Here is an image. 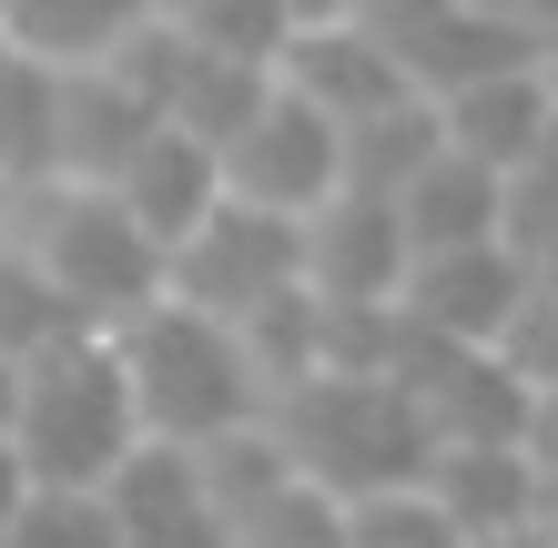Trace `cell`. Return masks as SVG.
<instances>
[{
    "label": "cell",
    "mask_w": 558,
    "mask_h": 548,
    "mask_svg": "<svg viewBox=\"0 0 558 548\" xmlns=\"http://www.w3.org/2000/svg\"><path fill=\"white\" fill-rule=\"evenodd\" d=\"M284 92H294V102H315L336 133H366V122H386V112L416 102V82L397 72V51L376 41L366 11H305V21H294Z\"/></svg>",
    "instance_id": "9c48e42d"
},
{
    "label": "cell",
    "mask_w": 558,
    "mask_h": 548,
    "mask_svg": "<svg viewBox=\"0 0 558 548\" xmlns=\"http://www.w3.org/2000/svg\"><path fill=\"white\" fill-rule=\"evenodd\" d=\"M426 498L447 508V528L468 538V548L518 538V528L538 519V458H529V447H437Z\"/></svg>",
    "instance_id": "5bb4252c"
},
{
    "label": "cell",
    "mask_w": 558,
    "mask_h": 548,
    "mask_svg": "<svg viewBox=\"0 0 558 548\" xmlns=\"http://www.w3.org/2000/svg\"><path fill=\"white\" fill-rule=\"evenodd\" d=\"M11 234L31 244V265L61 284V305L92 336H122L133 315H153L173 295V254H162L102 183H41L11 204Z\"/></svg>",
    "instance_id": "7a4b0ae2"
},
{
    "label": "cell",
    "mask_w": 558,
    "mask_h": 548,
    "mask_svg": "<svg viewBox=\"0 0 558 548\" xmlns=\"http://www.w3.org/2000/svg\"><path fill=\"white\" fill-rule=\"evenodd\" d=\"M31 508V467H21V447L0 437V538H11V519Z\"/></svg>",
    "instance_id": "d4e9b609"
},
{
    "label": "cell",
    "mask_w": 558,
    "mask_h": 548,
    "mask_svg": "<svg viewBox=\"0 0 558 548\" xmlns=\"http://www.w3.org/2000/svg\"><path fill=\"white\" fill-rule=\"evenodd\" d=\"M234 548H345V498L294 477L284 498H265L254 519H234Z\"/></svg>",
    "instance_id": "44dd1931"
},
{
    "label": "cell",
    "mask_w": 558,
    "mask_h": 548,
    "mask_svg": "<svg viewBox=\"0 0 558 548\" xmlns=\"http://www.w3.org/2000/svg\"><path fill=\"white\" fill-rule=\"evenodd\" d=\"M204 477H214V508H223V528H234V519H254L265 498H284V488H294L305 467H294L284 427L265 416V427H234L223 447H204Z\"/></svg>",
    "instance_id": "ffe728a7"
},
{
    "label": "cell",
    "mask_w": 558,
    "mask_h": 548,
    "mask_svg": "<svg viewBox=\"0 0 558 548\" xmlns=\"http://www.w3.org/2000/svg\"><path fill=\"white\" fill-rule=\"evenodd\" d=\"M112 508V538L122 548H234V528H223V508H214V477L193 447H153L143 437V458L102 488Z\"/></svg>",
    "instance_id": "8fae6325"
},
{
    "label": "cell",
    "mask_w": 558,
    "mask_h": 548,
    "mask_svg": "<svg viewBox=\"0 0 558 548\" xmlns=\"http://www.w3.org/2000/svg\"><path fill=\"white\" fill-rule=\"evenodd\" d=\"M0 548H122L112 538V508L82 498V488H31V508L11 519V538Z\"/></svg>",
    "instance_id": "603a6c76"
},
{
    "label": "cell",
    "mask_w": 558,
    "mask_h": 548,
    "mask_svg": "<svg viewBox=\"0 0 558 548\" xmlns=\"http://www.w3.org/2000/svg\"><path fill=\"white\" fill-rule=\"evenodd\" d=\"M447 153V122H437V102H407V112H386V122H366V133H345V183L355 193H397L426 173Z\"/></svg>",
    "instance_id": "d6986e66"
},
{
    "label": "cell",
    "mask_w": 558,
    "mask_h": 548,
    "mask_svg": "<svg viewBox=\"0 0 558 548\" xmlns=\"http://www.w3.org/2000/svg\"><path fill=\"white\" fill-rule=\"evenodd\" d=\"M487 548H548V538H538V528H518V538H487Z\"/></svg>",
    "instance_id": "f546056e"
},
{
    "label": "cell",
    "mask_w": 558,
    "mask_h": 548,
    "mask_svg": "<svg viewBox=\"0 0 558 548\" xmlns=\"http://www.w3.org/2000/svg\"><path fill=\"white\" fill-rule=\"evenodd\" d=\"M437 122H447V153H468V163H487L498 183H518L548 153L558 102H548L538 72H498V82H468L457 102H437Z\"/></svg>",
    "instance_id": "4fadbf2b"
},
{
    "label": "cell",
    "mask_w": 558,
    "mask_h": 548,
    "mask_svg": "<svg viewBox=\"0 0 558 548\" xmlns=\"http://www.w3.org/2000/svg\"><path fill=\"white\" fill-rule=\"evenodd\" d=\"M529 458H538V477H558V386H548L538 416H529Z\"/></svg>",
    "instance_id": "484cf974"
},
{
    "label": "cell",
    "mask_w": 558,
    "mask_h": 548,
    "mask_svg": "<svg viewBox=\"0 0 558 548\" xmlns=\"http://www.w3.org/2000/svg\"><path fill=\"white\" fill-rule=\"evenodd\" d=\"M183 41H193V31H183ZM275 92H284L275 72H244V61L193 51V61H183V82H173V112H162V122H173V133H193L204 153H234L254 122H265V102H275Z\"/></svg>",
    "instance_id": "e0dca14e"
},
{
    "label": "cell",
    "mask_w": 558,
    "mask_h": 548,
    "mask_svg": "<svg viewBox=\"0 0 558 548\" xmlns=\"http://www.w3.org/2000/svg\"><path fill=\"white\" fill-rule=\"evenodd\" d=\"M355 11L397 51L416 102H457L468 82L538 72L548 61V11H518V0H355Z\"/></svg>",
    "instance_id": "5b68a950"
},
{
    "label": "cell",
    "mask_w": 558,
    "mask_h": 548,
    "mask_svg": "<svg viewBox=\"0 0 558 548\" xmlns=\"http://www.w3.org/2000/svg\"><path fill=\"white\" fill-rule=\"evenodd\" d=\"M72 336H92V326L61 305V284L31 265V244L0 234V356H11V366H41L51 345H72Z\"/></svg>",
    "instance_id": "ac0fdd59"
},
{
    "label": "cell",
    "mask_w": 558,
    "mask_h": 548,
    "mask_svg": "<svg viewBox=\"0 0 558 548\" xmlns=\"http://www.w3.org/2000/svg\"><path fill=\"white\" fill-rule=\"evenodd\" d=\"M112 204L133 214L162 254H183V244L223 214V153H204L193 133H173V122H162V133L133 153V163L112 173Z\"/></svg>",
    "instance_id": "7c38bea8"
},
{
    "label": "cell",
    "mask_w": 558,
    "mask_h": 548,
    "mask_svg": "<svg viewBox=\"0 0 558 548\" xmlns=\"http://www.w3.org/2000/svg\"><path fill=\"white\" fill-rule=\"evenodd\" d=\"M112 356H122V376H133V406H143L153 447H193V458H204V447H223L234 427H265L275 416L244 336L223 326V315L173 305V295H162L153 315H133V326L112 336Z\"/></svg>",
    "instance_id": "6da1fadb"
},
{
    "label": "cell",
    "mask_w": 558,
    "mask_h": 548,
    "mask_svg": "<svg viewBox=\"0 0 558 548\" xmlns=\"http://www.w3.org/2000/svg\"><path fill=\"white\" fill-rule=\"evenodd\" d=\"M284 295H305V223H284V214L223 204L204 234L173 254V305H193V315L254 326V315L284 305Z\"/></svg>",
    "instance_id": "8992f818"
},
{
    "label": "cell",
    "mask_w": 558,
    "mask_h": 548,
    "mask_svg": "<svg viewBox=\"0 0 558 548\" xmlns=\"http://www.w3.org/2000/svg\"><path fill=\"white\" fill-rule=\"evenodd\" d=\"M407 275H416V244L386 193H336L315 223H305V295L315 305H407Z\"/></svg>",
    "instance_id": "30bf717a"
},
{
    "label": "cell",
    "mask_w": 558,
    "mask_h": 548,
    "mask_svg": "<svg viewBox=\"0 0 558 548\" xmlns=\"http://www.w3.org/2000/svg\"><path fill=\"white\" fill-rule=\"evenodd\" d=\"M397 223H407L416 265L426 254H468V244H508V183L487 163H468V153H437V163L397 193Z\"/></svg>",
    "instance_id": "9a60e30c"
},
{
    "label": "cell",
    "mask_w": 558,
    "mask_h": 548,
    "mask_svg": "<svg viewBox=\"0 0 558 548\" xmlns=\"http://www.w3.org/2000/svg\"><path fill=\"white\" fill-rule=\"evenodd\" d=\"M538 82H548V102H558V11H548V61H538Z\"/></svg>",
    "instance_id": "f1b7e54d"
},
{
    "label": "cell",
    "mask_w": 558,
    "mask_h": 548,
    "mask_svg": "<svg viewBox=\"0 0 558 548\" xmlns=\"http://www.w3.org/2000/svg\"><path fill=\"white\" fill-rule=\"evenodd\" d=\"M41 183H61V72L0 41V193L21 204Z\"/></svg>",
    "instance_id": "2e32d148"
},
{
    "label": "cell",
    "mask_w": 558,
    "mask_h": 548,
    "mask_svg": "<svg viewBox=\"0 0 558 548\" xmlns=\"http://www.w3.org/2000/svg\"><path fill=\"white\" fill-rule=\"evenodd\" d=\"M345 193V133L325 122L315 102L275 92L265 122L223 153V204H254V214H284V223H315L325 204Z\"/></svg>",
    "instance_id": "52a82bcc"
},
{
    "label": "cell",
    "mask_w": 558,
    "mask_h": 548,
    "mask_svg": "<svg viewBox=\"0 0 558 548\" xmlns=\"http://www.w3.org/2000/svg\"><path fill=\"white\" fill-rule=\"evenodd\" d=\"M345 548H468V538L447 528V508L426 488H386V498L345 508Z\"/></svg>",
    "instance_id": "7402d4cb"
},
{
    "label": "cell",
    "mask_w": 558,
    "mask_h": 548,
    "mask_svg": "<svg viewBox=\"0 0 558 548\" xmlns=\"http://www.w3.org/2000/svg\"><path fill=\"white\" fill-rule=\"evenodd\" d=\"M498 356L529 376V397H548V386H558V265L538 275V295H529V315L508 326V345H498Z\"/></svg>",
    "instance_id": "cb8c5ba5"
},
{
    "label": "cell",
    "mask_w": 558,
    "mask_h": 548,
    "mask_svg": "<svg viewBox=\"0 0 558 548\" xmlns=\"http://www.w3.org/2000/svg\"><path fill=\"white\" fill-rule=\"evenodd\" d=\"M529 295H538V265L518 244H468V254H426V265L407 275V326L416 336H437V345H457V356H498L508 345V326L529 315Z\"/></svg>",
    "instance_id": "ba28073f"
},
{
    "label": "cell",
    "mask_w": 558,
    "mask_h": 548,
    "mask_svg": "<svg viewBox=\"0 0 558 548\" xmlns=\"http://www.w3.org/2000/svg\"><path fill=\"white\" fill-rule=\"evenodd\" d=\"M11 427H21V366L0 356V437H11Z\"/></svg>",
    "instance_id": "4316f807"
},
{
    "label": "cell",
    "mask_w": 558,
    "mask_h": 548,
    "mask_svg": "<svg viewBox=\"0 0 558 548\" xmlns=\"http://www.w3.org/2000/svg\"><path fill=\"white\" fill-rule=\"evenodd\" d=\"M11 447H21L31 488H82V498H102L143 458V406H133V376H122L112 336H72L41 366H21Z\"/></svg>",
    "instance_id": "3957f363"
},
{
    "label": "cell",
    "mask_w": 558,
    "mask_h": 548,
    "mask_svg": "<svg viewBox=\"0 0 558 548\" xmlns=\"http://www.w3.org/2000/svg\"><path fill=\"white\" fill-rule=\"evenodd\" d=\"M0 234H11V193H0Z\"/></svg>",
    "instance_id": "4dcf8cb0"
},
{
    "label": "cell",
    "mask_w": 558,
    "mask_h": 548,
    "mask_svg": "<svg viewBox=\"0 0 558 548\" xmlns=\"http://www.w3.org/2000/svg\"><path fill=\"white\" fill-rule=\"evenodd\" d=\"M275 427L294 447V467L315 488H336L345 508L386 498V488H426V467H437V437H426L416 397L386 376H315L275 406Z\"/></svg>",
    "instance_id": "277c9868"
},
{
    "label": "cell",
    "mask_w": 558,
    "mask_h": 548,
    "mask_svg": "<svg viewBox=\"0 0 558 548\" xmlns=\"http://www.w3.org/2000/svg\"><path fill=\"white\" fill-rule=\"evenodd\" d=\"M529 528H538V538L558 548V477H538V519H529Z\"/></svg>",
    "instance_id": "83f0119b"
}]
</instances>
